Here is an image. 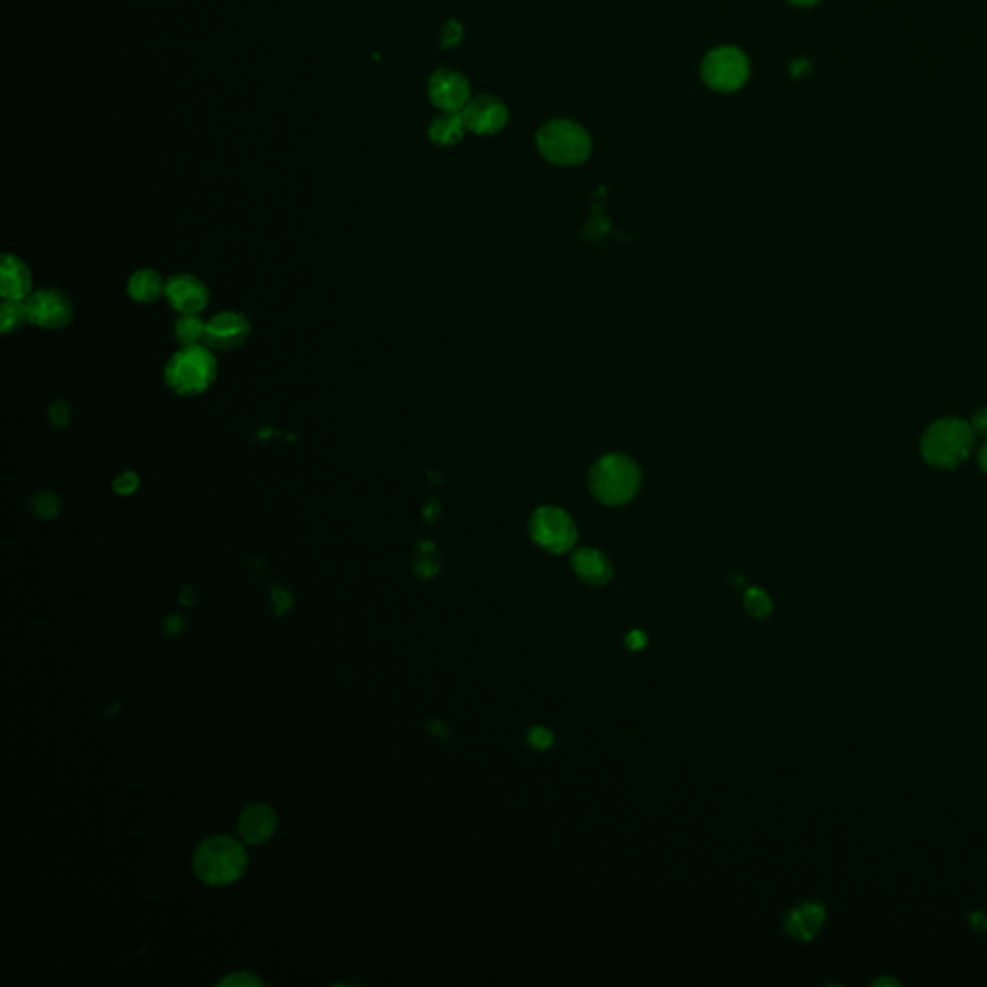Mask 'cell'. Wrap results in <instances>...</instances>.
<instances>
[{
    "label": "cell",
    "mask_w": 987,
    "mask_h": 987,
    "mask_svg": "<svg viewBox=\"0 0 987 987\" xmlns=\"http://www.w3.org/2000/svg\"><path fill=\"white\" fill-rule=\"evenodd\" d=\"M218 378V359L205 344L180 346L164 365L166 386L182 396L195 398L205 394Z\"/></svg>",
    "instance_id": "1"
},
{
    "label": "cell",
    "mask_w": 987,
    "mask_h": 987,
    "mask_svg": "<svg viewBox=\"0 0 987 987\" xmlns=\"http://www.w3.org/2000/svg\"><path fill=\"white\" fill-rule=\"evenodd\" d=\"M592 496L604 506H625L641 488V469L627 455L610 454L600 457L588 475Z\"/></svg>",
    "instance_id": "2"
},
{
    "label": "cell",
    "mask_w": 987,
    "mask_h": 987,
    "mask_svg": "<svg viewBox=\"0 0 987 987\" xmlns=\"http://www.w3.org/2000/svg\"><path fill=\"white\" fill-rule=\"evenodd\" d=\"M974 436L976 432L970 423L957 417H945L924 432L920 452L932 467L955 469L972 454Z\"/></svg>",
    "instance_id": "3"
},
{
    "label": "cell",
    "mask_w": 987,
    "mask_h": 987,
    "mask_svg": "<svg viewBox=\"0 0 987 987\" xmlns=\"http://www.w3.org/2000/svg\"><path fill=\"white\" fill-rule=\"evenodd\" d=\"M193 868L199 880L222 887L240 880L247 868V853L232 837H213L197 849Z\"/></svg>",
    "instance_id": "4"
},
{
    "label": "cell",
    "mask_w": 987,
    "mask_h": 987,
    "mask_svg": "<svg viewBox=\"0 0 987 987\" xmlns=\"http://www.w3.org/2000/svg\"><path fill=\"white\" fill-rule=\"evenodd\" d=\"M536 147L546 161L575 166L588 159L592 143L587 130L573 120H552L536 134Z\"/></svg>",
    "instance_id": "5"
},
{
    "label": "cell",
    "mask_w": 987,
    "mask_h": 987,
    "mask_svg": "<svg viewBox=\"0 0 987 987\" xmlns=\"http://www.w3.org/2000/svg\"><path fill=\"white\" fill-rule=\"evenodd\" d=\"M529 533L534 544L550 554H567L577 544V527L561 507H538L531 517Z\"/></svg>",
    "instance_id": "6"
},
{
    "label": "cell",
    "mask_w": 987,
    "mask_h": 987,
    "mask_svg": "<svg viewBox=\"0 0 987 987\" xmlns=\"http://www.w3.org/2000/svg\"><path fill=\"white\" fill-rule=\"evenodd\" d=\"M750 76L747 54L737 47H720L706 54L702 62V80L714 91L731 93L741 89Z\"/></svg>",
    "instance_id": "7"
},
{
    "label": "cell",
    "mask_w": 987,
    "mask_h": 987,
    "mask_svg": "<svg viewBox=\"0 0 987 987\" xmlns=\"http://www.w3.org/2000/svg\"><path fill=\"white\" fill-rule=\"evenodd\" d=\"M29 324L43 330H62L74 321V303L62 290H33L26 299Z\"/></svg>",
    "instance_id": "8"
},
{
    "label": "cell",
    "mask_w": 987,
    "mask_h": 987,
    "mask_svg": "<svg viewBox=\"0 0 987 987\" xmlns=\"http://www.w3.org/2000/svg\"><path fill=\"white\" fill-rule=\"evenodd\" d=\"M164 299L178 315H197L209 307V286L191 272H178L166 280Z\"/></svg>",
    "instance_id": "9"
},
{
    "label": "cell",
    "mask_w": 987,
    "mask_h": 987,
    "mask_svg": "<svg viewBox=\"0 0 987 987\" xmlns=\"http://www.w3.org/2000/svg\"><path fill=\"white\" fill-rule=\"evenodd\" d=\"M251 336V321L240 311H220L207 319L205 346L213 351H234Z\"/></svg>",
    "instance_id": "10"
},
{
    "label": "cell",
    "mask_w": 987,
    "mask_h": 987,
    "mask_svg": "<svg viewBox=\"0 0 987 987\" xmlns=\"http://www.w3.org/2000/svg\"><path fill=\"white\" fill-rule=\"evenodd\" d=\"M428 97L442 112H461L471 101V87L463 74L442 68L430 76Z\"/></svg>",
    "instance_id": "11"
},
{
    "label": "cell",
    "mask_w": 987,
    "mask_h": 987,
    "mask_svg": "<svg viewBox=\"0 0 987 987\" xmlns=\"http://www.w3.org/2000/svg\"><path fill=\"white\" fill-rule=\"evenodd\" d=\"M465 126L479 135L498 134L507 124V108L500 99L492 95H481L467 103L461 110Z\"/></svg>",
    "instance_id": "12"
},
{
    "label": "cell",
    "mask_w": 987,
    "mask_h": 987,
    "mask_svg": "<svg viewBox=\"0 0 987 987\" xmlns=\"http://www.w3.org/2000/svg\"><path fill=\"white\" fill-rule=\"evenodd\" d=\"M826 924V908L818 901H804L791 908L783 920L785 932L793 939L808 943L822 932Z\"/></svg>",
    "instance_id": "13"
},
{
    "label": "cell",
    "mask_w": 987,
    "mask_h": 987,
    "mask_svg": "<svg viewBox=\"0 0 987 987\" xmlns=\"http://www.w3.org/2000/svg\"><path fill=\"white\" fill-rule=\"evenodd\" d=\"M33 294V274L26 263L12 253H4L0 261V295L2 299L26 301Z\"/></svg>",
    "instance_id": "14"
},
{
    "label": "cell",
    "mask_w": 987,
    "mask_h": 987,
    "mask_svg": "<svg viewBox=\"0 0 987 987\" xmlns=\"http://www.w3.org/2000/svg\"><path fill=\"white\" fill-rule=\"evenodd\" d=\"M571 567L575 575L590 587H604L612 581L614 569L610 560L596 548H579L571 556Z\"/></svg>",
    "instance_id": "15"
},
{
    "label": "cell",
    "mask_w": 987,
    "mask_h": 987,
    "mask_svg": "<svg viewBox=\"0 0 987 987\" xmlns=\"http://www.w3.org/2000/svg\"><path fill=\"white\" fill-rule=\"evenodd\" d=\"M278 824L274 810L267 804H253L241 812L238 829L243 841L249 845H259L272 837Z\"/></svg>",
    "instance_id": "16"
},
{
    "label": "cell",
    "mask_w": 987,
    "mask_h": 987,
    "mask_svg": "<svg viewBox=\"0 0 987 987\" xmlns=\"http://www.w3.org/2000/svg\"><path fill=\"white\" fill-rule=\"evenodd\" d=\"M126 290L135 303L151 305L164 297L166 280L153 268H137L128 278Z\"/></svg>",
    "instance_id": "17"
},
{
    "label": "cell",
    "mask_w": 987,
    "mask_h": 987,
    "mask_svg": "<svg viewBox=\"0 0 987 987\" xmlns=\"http://www.w3.org/2000/svg\"><path fill=\"white\" fill-rule=\"evenodd\" d=\"M465 128L467 126H465L461 112H442L440 116H436L432 120L428 135L436 145L450 147V145H455L463 139Z\"/></svg>",
    "instance_id": "18"
},
{
    "label": "cell",
    "mask_w": 987,
    "mask_h": 987,
    "mask_svg": "<svg viewBox=\"0 0 987 987\" xmlns=\"http://www.w3.org/2000/svg\"><path fill=\"white\" fill-rule=\"evenodd\" d=\"M205 330H207V319L197 315H178L174 321V338L180 346H197L205 344Z\"/></svg>",
    "instance_id": "19"
},
{
    "label": "cell",
    "mask_w": 987,
    "mask_h": 987,
    "mask_svg": "<svg viewBox=\"0 0 987 987\" xmlns=\"http://www.w3.org/2000/svg\"><path fill=\"white\" fill-rule=\"evenodd\" d=\"M26 322L27 309L26 301H12V299H2L0 305V330L4 336L16 334Z\"/></svg>",
    "instance_id": "20"
},
{
    "label": "cell",
    "mask_w": 987,
    "mask_h": 987,
    "mask_svg": "<svg viewBox=\"0 0 987 987\" xmlns=\"http://www.w3.org/2000/svg\"><path fill=\"white\" fill-rule=\"evenodd\" d=\"M743 604H745V610H747L748 615H752L754 619H768L772 612H774V602H772V596L760 587H750L745 590V596H743Z\"/></svg>",
    "instance_id": "21"
},
{
    "label": "cell",
    "mask_w": 987,
    "mask_h": 987,
    "mask_svg": "<svg viewBox=\"0 0 987 987\" xmlns=\"http://www.w3.org/2000/svg\"><path fill=\"white\" fill-rule=\"evenodd\" d=\"M440 569V560L436 546L432 542H421L417 546V558H415V573L421 579H432Z\"/></svg>",
    "instance_id": "22"
},
{
    "label": "cell",
    "mask_w": 987,
    "mask_h": 987,
    "mask_svg": "<svg viewBox=\"0 0 987 987\" xmlns=\"http://www.w3.org/2000/svg\"><path fill=\"white\" fill-rule=\"evenodd\" d=\"M31 509L33 513L43 519V521H49V519H54L58 513H60V500L58 496L49 492V490H41L39 494L33 496L31 500Z\"/></svg>",
    "instance_id": "23"
},
{
    "label": "cell",
    "mask_w": 987,
    "mask_h": 987,
    "mask_svg": "<svg viewBox=\"0 0 987 987\" xmlns=\"http://www.w3.org/2000/svg\"><path fill=\"white\" fill-rule=\"evenodd\" d=\"M141 486V479L135 471H124L112 481V490L118 496H132Z\"/></svg>",
    "instance_id": "24"
},
{
    "label": "cell",
    "mask_w": 987,
    "mask_h": 987,
    "mask_svg": "<svg viewBox=\"0 0 987 987\" xmlns=\"http://www.w3.org/2000/svg\"><path fill=\"white\" fill-rule=\"evenodd\" d=\"M49 419L56 428H66L70 425L72 421V409L66 401L58 400L54 401L49 409Z\"/></svg>",
    "instance_id": "25"
},
{
    "label": "cell",
    "mask_w": 987,
    "mask_h": 987,
    "mask_svg": "<svg viewBox=\"0 0 987 987\" xmlns=\"http://www.w3.org/2000/svg\"><path fill=\"white\" fill-rule=\"evenodd\" d=\"M263 984L265 982L261 978H257L255 974H249V972H234L228 978H224L222 982H218V986L222 987H255L263 986Z\"/></svg>",
    "instance_id": "26"
},
{
    "label": "cell",
    "mask_w": 987,
    "mask_h": 987,
    "mask_svg": "<svg viewBox=\"0 0 987 987\" xmlns=\"http://www.w3.org/2000/svg\"><path fill=\"white\" fill-rule=\"evenodd\" d=\"M270 596H272V608H274L276 617H282L294 604V598L286 588L274 587Z\"/></svg>",
    "instance_id": "27"
},
{
    "label": "cell",
    "mask_w": 987,
    "mask_h": 987,
    "mask_svg": "<svg viewBox=\"0 0 987 987\" xmlns=\"http://www.w3.org/2000/svg\"><path fill=\"white\" fill-rule=\"evenodd\" d=\"M527 739H529V745L536 750H548L554 745V733L546 727H533L529 731Z\"/></svg>",
    "instance_id": "28"
},
{
    "label": "cell",
    "mask_w": 987,
    "mask_h": 987,
    "mask_svg": "<svg viewBox=\"0 0 987 987\" xmlns=\"http://www.w3.org/2000/svg\"><path fill=\"white\" fill-rule=\"evenodd\" d=\"M461 35H463V29L459 26V22L455 20H450L444 29H442V45L444 49H452L455 47L459 41H461Z\"/></svg>",
    "instance_id": "29"
},
{
    "label": "cell",
    "mask_w": 987,
    "mask_h": 987,
    "mask_svg": "<svg viewBox=\"0 0 987 987\" xmlns=\"http://www.w3.org/2000/svg\"><path fill=\"white\" fill-rule=\"evenodd\" d=\"M186 629V621L180 615H168L164 621V631L170 637H178Z\"/></svg>",
    "instance_id": "30"
},
{
    "label": "cell",
    "mask_w": 987,
    "mask_h": 987,
    "mask_svg": "<svg viewBox=\"0 0 987 987\" xmlns=\"http://www.w3.org/2000/svg\"><path fill=\"white\" fill-rule=\"evenodd\" d=\"M625 644H627V648H629V650L639 652V650H644V648H646V644H648V637H646V633H644V631L635 629V631H631V633L627 635Z\"/></svg>",
    "instance_id": "31"
},
{
    "label": "cell",
    "mask_w": 987,
    "mask_h": 987,
    "mask_svg": "<svg viewBox=\"0 0 987 987\" xmlns=\"http://www.w3.org/2000/svg\"><path fill=\"white\" fill-rule=\"evenodd\" d=\"M970 427L976 432V434H987V407H980L972 419H970Z\"/></svg>",
    "instance_id": "32"
},
{
    "label": "cell",
    "mask_w": 987,
    "mask_h": 987,
    "mask_svg": "<svg viewBox=\"0 0 987 987\" xmlns=\"http://www.w3.org/2000/svg\"><path fill=\"white\" fill-rule=\"evenodd\" d=\"M180 602L186 606V608H193L195 602H197V590L193 585H186L180 590Z\"/></svg>",
    "instance_id": "33"
},
{
    "label": "cell",
    "mask_w": 987,
    "mask_h": 987,
    "mask_svg": "<svg viewBox=\"0 0 987 987\" xmlns=\"http://www.w3.org/2000/svg\"><path fill=\"white\" fill-rule=\"evenodd\" d=\"M970 924H972V928H974V930H978V932H986L987 930L986 914H984V912H980V910H976V912H972V914H970Z\"/></svg>",
    "instance_id": "34"
},
{
    "label": "cell",
    "mask_w": 987,
    "mask_h": 987,
    "mask_svg": "<svg viewBox=\"0 0 987 987\" xmlns=\"http://www.w3.org/2000/svg\"><path fill=\"white\" fill-rule=\"evenodd\" d=\"M428 731H430L434 737H438V739H448V735H450L448 727H446L442 721H430V723H428Z\"/></svg>",
    "instance_id": "35"
},
{
    "label": "cell",
    "mask_w": 987,
    "mask_h": 987,
    "mask_svg": "<svg viewBox=\"0 0 987 987\" xmlns=\"http://www.w3.org/2000/svg\"><path fill=\"white\" fill-rule=\"evenodd\" d=\"M806 70H808V62L806 60H797L793 64V68H791V74H793V78H799L802 72H806Z\"/></svg>",
    "instance_id": "36"
},
{
    "label": "cell",
    "mask_w": 987,
    "mask_h": 987,
    "mask_svg": "<svg viewBox=\"0 0 987 987\" xmlns=\"http://www.w3.org/2000/svg\"><path fill=\"white\" fill-rule=\"evenodd\" d=\"M978 465H980V469L987 475V440L984 442V446L980 448V452H978Z\"/></svg>",
    "instance_id": "37"
},
{
    "label": "cell",
    "mask_w": 987,
    "mask_h": 987,
    "mask_svg": "<svg viewBox=\"0 0 987 987\" xmlns=\"http://www.w3.org/2000/svg\"><path fill=\"white\" fill-rule=\"evenodd\" d=\"M787 2H791V4H795V6H801V8H808V6L818 4L820 0H787Z\"/></svg>",
    "instance_id": "38"
},
{
    "label": "cell",
    "mask_w": 987,
    "mask_h": 987,
    "mask_svg": "<svg viewBox=\"0 0 987 987\" xmlns=\"http://www.w3.org/2000/svg\"><path fill=\"white\" fill-rule=\"evenodd\" d=\"M876 984H880V986H881V984H893V986H895V984H897V982H895V980H878V982H876Z\"/></svg>",
    "instance_id": "39"
}]
</instances>
